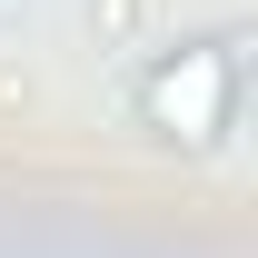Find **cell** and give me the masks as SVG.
I'll use <instances>...</instances> for the list:
<instances>
[{
  "label": "cell",
  "mask_w": 258,
  "mask_h": 258,
  "mask_svg": "<svg viewBox=\"0 0 258 258\" xmlns=\"http://www.w3.org/2000/svg\"><path fill=\"white\" fill-rule=\"evenodd\" d=\"M238 99H248V40L238 30H199L139 60L129 109L139 129H159L169 149H228L238 139Z\"/></svg>",
  "instance_id": "6da1fadb"
},
{
  "label": "cell",
  "mask_w": 258,
  "mask_h": 258,
  "mask_svg": "<svg viewBox=\"0 0 258 258\" xmlns=\"http://www.w3.org/2000/svg\"><path fill=\"white\" fill-rule=\"evenodd\" d=\"M90 20V50H139L149 40V0H80Z\"/></svg>",
  "instance_id": "7a4b0ae2"
}]
</instances>
